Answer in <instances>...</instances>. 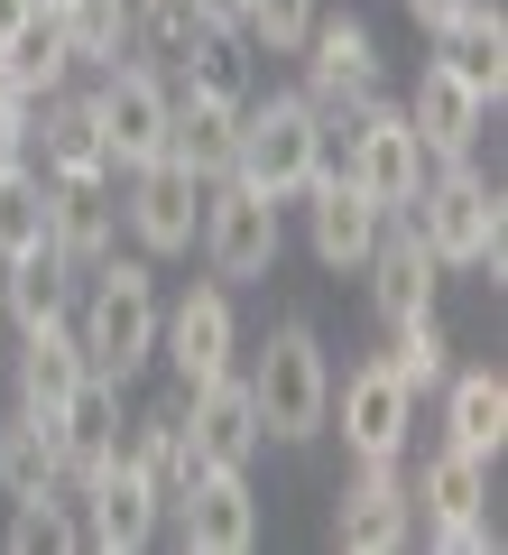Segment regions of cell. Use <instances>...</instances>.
<instances>
[{"label": "cell", "instance_id": "cell-40", "mask_svg": "<svg viewBox=\"0 0 508 555\" xmlns=\"http://www.w3.org/2000/svg\"><path fill=\"white\" fill-rule=\"evenodd\" d=\"M240 10H250V0H204V20H213V28H240Z\"/></svg>", "mask_w": 508, "mask_h": 555}, {"label": "cell", "instance_id": "cell-36", "mask_svg": "<svg viewBox=\"0 0 508 555\" xmlns=\"http://www.w3.org/2000/svg\"><path fill=\"white\" fill-rule=\"evenodd\" d=\"M434 546H453V555H490V546H499V528H490V509H471V518H434Z\"/></svg>", "mask_w": 508, "mask_h": 555}, {"label": "cell", "instance_id": "cell-31", "mask_svg": "<svg viewBox=\"0 0 508 555\" xmlns=\"http://www.w3.org/2000/svg\"><path fill=\"white\" fill-rule=\"evenodd\" d=\"M204 28H213V20H204V0H130V47L148 65H167V75L185 65V47H195Z\"/></svg>", "mask_w": 508, "mask_h": 555}, {"label": "cell", "instance_id": "cell-37", "mask_svg": "<svg viewBox=\"0 0 508 555\" xmlns=\"http://www.w3.org/2000/svg\"><path fill=\"white\" fill-rule=\"evenodd\" d=\"M28 112H38V102H19L10 83H0V167H19V158H28Z\"/></svg>", "mask_w": 508, "mask_h": 555}, {"label": "cell", "instance_id": "cell-15", "mask_svg": "<svg viewBox=\"0 0 508 555\" xmlns=\"http://www.w3.org/2000/svg\"><path fill=\"white\" fill-rule=\"evenodd\" d=\"M305 93L324 102V112H352V102H370L379 93V38H370V20H314L305 28Z\"/></svg>", "mask_w": 508, "mask_h": 555}, {"label": "cell", "instance_id": "cell-26", "mask_svg": "<svg viewBox=\"0 0 508 555\" xmlns=\"http://www.w3.org/2000/svg\"><path fill=\"white\" fill-rule=\"evenodd\" d=\"M444 444L499 463V444H508V379L499 371H444Z\"/></svg>", "mask_w": 508, "mask_h": 555}, {"label": "cell", "instance_id": "cell-17", "mask_svg": "<svg viewBox=\"0 0 508 555\" xmlns=\"http://www.w3.org/2000/svg\"><path fill=\"white\" fill-rule=\"evenodd\" d=\"M407 537H416V500L398 481V463H361L342 509H333V546L342 555H398Z\"/></svg>", "mask_w": 508, "mask_h": 555}, {"label": "cell", "instance_id": "cell-28", "mask_svg": "<svg viewBox=\"0 0 508 555\" xmlns=\"http://www.w3.org/2000/svg\"><path fill=\"white\" fill-rule=\"evenodd\" d=\"M0 315L19 324H47V315H75V269H65L56 250H19V259H0Z\"/></svg>", "mask_w": 508, "mask_h": 555}, {"label": "cell", "instance_id": "cell-11", "mask_svg": "<svg viewBox=\"0 0 508 555\" xmlns=\"http://www.w3.org/2000/svg\"><path fill=\"white\" fill-rule=\"evenodd\" d=\"M75 518H83V546L102 555H139L157 537V518H167V500L148 491V473H139L130 454H112L102 473L75 481Z\"/></svg>", "mask_w": 508, "mask_h": 555}, {"label": "cell", "instance_id": "cell-13", "mask_svg": "<svg viewBox=\"0 0 508 555\" xmlns=\"http://www.w3.org/2000/svg\"><path fill=\"white\" fill-rule=\"evenodd\" d=\"M177 546L185 555H250L259 546V491H250V473L204 463V473L185 481V500H177Z\"/></svg>", "mask_w": 508, "mask_h": 555}, {"label": "cell", "instance_id": "cell-19", "mask_svg": "<svg viewBox=\"0 0 508 555\" xmlns=\"http://www.w3.org/2000/svg\"><path fill=\"white\" fill-rule=\"evenodd\" d=\"M167 158L185 167V177H232L240 158V93H204V83H185L177 112H167Z\"/></svg>", "mask_w": 508, "mask_h": 555}, {"label": "cell", "instance_id": "cell-21", "mask_svg": "<svg viewBox=\"0 0 508 555\" xmlns=\"http://www.w3.org/2000/svg\"><path fill=\"white\" fill-rule=\"evenodd\" d=\"M434 65L463 75L471 93L499 112V93H508V20H499V0H463V10L434 28Z\"/></svg>", "mask_w": 508, "mask_h": 555}, {"label": "cell", "instance_id": "cell-2", "mask_svg": "<svg viewBox=\"0 0 508 555\" xmlns=\"http://www.w3.org/2000/svg\"><path fill=\"white\" fill-rule=\"evenodd\" d=\"M407 222L444 269H490V287L508 278V204L471 158H434L416 204H407Z\"/></svg>", "mask_w": 508, "mask_h": 555}, {"label": "cell", "instance_id": "cell-25", "mask_svg": "<svg viewBox=\"0 0 508 555\" xmlns=\"http://www.w3.org/2000/svg\"><path fill=\"white\" fill-rule=\"evenodd\" d=\"M120 426H130V416H120V389H112V379H83V389L47 416V436H56V454H65V491L120 454Z\"/></svg>", "mask_w": 508, "mask_h": 555}, {"label": "cell", "instance_id": "cell-7", "mask_svg": "<svg viewBox=\"0 0 508 555\" xmlns=\"http://www.w3.org/2000/svg\"><path fill=\"white\" fill-rule=\"evenodd\" d=\"M167 112H177V83H167V65H148V56L102 65V83H93V120H102V149H112L120 177H130V167H148V158H167Z\"/></svg>", "mask_w": 508, "mask_h": 555}, {"label": "cell", "instance_id": "cell-30", "mask_svg": "<svg viewBox=\"0 0 508 555\" xmlns=\"http://www.w3.org/2000/svg\"><path fill=\"white\" fill-rule=\"evenodd\" d=\"M0 491L10 500L65 491V454H56V436H47L38 416H10V426H0Z\"/></svg>", "mask_w": 508, "mask_h": 555}, {"label": "cell", "instance_id": "cell-35", "mask_svg": "<svg viewBox=\"0 0 508 555\" xmlns=\"http://www.w3.org/2000/svg\"><path fill=\"white\" fill-rule=\"evenodd\" d=\"M314 20H324L314 0H250V10H240V38H250L259 56H296Z\"/></svg>", "mask_w": 508, "mask_h": 555}, {"label": "cell", "instance_id": "cell-10", "mask_svg": "<svg viewBox=\"0 0 508 555\" xmlns=\"http://www.w3.org/2000/svg\"><path fill=\"white\" fill-rule=\"evenodd\" d=\"M333 416H342L352 463H398V454H407V436H416V389L370 352L352 379H333Z\"/></svg>", "mask_w": 508, "mask_h": 555}, {"label": "cell", "instance_id": "cell-3", "mask_svg": "<svg viewBox=\"0 0 508 555\" xmlns=\"http://www.w3.org/2000/svg\"><path fill=\"white\" fill-rule=\"evenodd\" d=\"M240 379H250L259 436H277V444H314V436L333 426V361H324V334H314L305 315L277 324Z\"/></svg>", "mask_w": 508, "mask_h": 555}, {"label": "cell", "instance_id": "cell-8", "mask_svg": "<svg viewBox=\"0 0 508 555\" xmlns=\"http://www.w3.org/2000/svg\"><path fill=\"white\" fill-rule=\"evenodd\" d=\"M157 352L177 371V389H204L240 361V315H232V287L222 278H195L167 315H157Z\"/></svg>", "mask_w": 508, "mask_h": 555}, {"label": "cell", "instance_id": "cell-34", "mask_svg": "<svg viewBox=\"0 0 508 555\" xmlns=\"http://www.w3.org/2000/svg\"><path fill=\"white\" fill-rule=\"evenodd\" d=\"M389 334H398V343H389L379 361H389V371L407 379L416 398L444 389V371H453V334H444V324H434V315H407V324H389Z\"/></svg>", "mask_w": 508, "mask_h": 555}, {"label": "cell", "instance_id": "cell-5", "mask_svg": "<svg viewBox=\"0 0 508 555\" xmlns=\"http://www.w3.org/2000/svg\"><path fill=\"white\" fill-rule=\"evenodd\" d=\"M333 120V139H342V177L361 185V195L379 204V214H407L416 204V185H426V139L407 130V112H398L389 93H370V102H352V112H324Z\"/></svg>", "mask_w": 508, "mask_h": 555}, {"label": "cell", "instance_id": "cell-29", "mask_svg": "<svg viewBox=\"0 0 508 555\" xmlns=\"http://www.w3.org/2000/svg\"><path fill=\"white\" fill-rule=\"evenodd\" d=\"M407 500L426 509V528H434V518H471V509H490V463L463 454V444H444V454L407 481Z\"/></svg>", "mask_w": 508, "mask_h": 555}, {"label": "cell", "instance_id": "cell-42", "mask_svg": "<svg viewBox=\"0 0 508 555\" xmlns=\"http://www.w3.org/2000/svg\"><path fill=\"white\" fill-rule=\"evenodd\" d=\"M0 334H10V315H0Z\"/></svg>", "mask_w": 508, "mask_h": 555}, {"label": "cell", "instance_id": "cell-24", "mask_svg": "<svg viewBox=\"0 0 508 555\" xmlns=\"http://www.w3.org/2000/svg\"><path fill=\"white\" fill-rule=\"evenodd\" d=\"M83 379H93V371H83L75 315H47V324H28V334H19V416H38V426H47Z\"/></svg>", "mask_w": 508, "mask_h": 555}, {"label": "cell", "instance_id": "cell-33", "mask_svg": "<svg viewBox=\"0 0 508 555\" xmlns=\"http://www.w3.org/2000/svg\"><path fill=\"white\" fill-rule=\"evenodd\" d=\"M19 250H47V177L38 167H0V259Z\"/></svg>", "mask_w": 508, "mask_h": 555}, {"label": "cell", "instance_id": "cell-4", "mask_svg": "<svg viewBox=\"0 0 508 555\" xmlns=\"http://www.w3.org/2000/svg\"><path fill=\"white\" fill-rule=\"evenodd\" d=\"M240 177L269 185L277 204H296L314 177L333 167V120L314 93H269V102H240Z\"/></svg>", "mask_w": 508, "mask_h": 555}, {"label": "cell", "instance_id": "cell-12", "mask_svg": "<svg viewBox=\"0 0 508 555\" xmlns=\"http://www.w3.org/2000/svg\"><path fill=\"white\" fill-rule=\"evenodd\" d=\"M28 167L38 177H56V185H102V177H120L112 167V149H102V120H93V93H47L38 112H28Z\"/></svg>", "mask_w": 508, "mask_h": 555}, {"label": "cell", "instance_id": "cell-38", "mask_svg": "<svg viewBox=\"0 0 508 555\" xmlns=\"http://www.w3.org/2000/svg\"><path fill=\"white\" fill-rule=\"evenodd\" d=\"M453 10H463V0H407V20H416V28H426V38H434V28H444V20H453Z\"/></svg>", "mask_w": 508, "mask_h": 555}, {"label": "cell", "instance_id": "cell-41", "mask_svg": "<svg viewBox=\"0 0 508 555\" xmlns=\"http://www.w3.org/2000/svg\"><path fill=\"white\" fill-rule=\"evenodd\" d=\"M38 10H65V0H38Z\"/></svg>", "mask_w": 508, "mask_h": 555}, {"label": "cell", "instance_id": "cell-22", "mask_svg": "<svg viewBox=\"0 0 508 555\" xmlns=\"http://www.w3.org/2000/svg\"><path fill=\"white\" fill-rule=\"evenodd\" d=\"M120 454H130L139 473H148V491L167 500V509H177V500H185V481L204 473V463H195V444H185V389L148 398V408H139L130 426H120Z\"/></svg>", "mask_w": 508, "mask_h": 555}, {"label": "cell", "instance_id": "cell-23", "mask_svg": "<svg viewBox=\"0 0 508 555\" xmlns=\"http://www.w3.org/2000/svg\"><path fill=\"white\" fill-rule=\"evenodd\" d=\"M398 112H407V130L426 139V158H471V139L490 130V102L471 93L463 75H444V65H426V75H416V93L398 102Z\"/></svg>", "mask_w": 508, "mask_h": 555}, {"label": "cell", "instance_id": "cell-14", "mask_svg": "<svg viewBox=\"0 0 508 555\" xmlns=\"http://www.w3.org/2000/svg\"><path fill=\"white\" fill-rule=\"evenodd\" d=\"M379 204L361 195L352 177H342V167H324V177L305 185V250H314V269H333V278H352L361 259L379 250Z\"/></svg>", "mask_w": 508, "mask_h": 555}, {"label": "cell", "instance_id": "cell-16", "mask_svg": "<svg viewBox=\"0 0 508 555\" xmlns=\"http://www.w3.org/2000/svg\"><path fill=\"white\" fill-rule=\"evenodd\" d=\"M370 269V315L379 324H407V315H434V287H444V259L416 241V222L407 214H389L379 222V250L361 259Z\"/></svg>", "mask_w": 508, "mask_h": 555}, {"label": "cell", "instance_id": "cell-27", "mask_svg": "<svg viewBox=\"0 0 508 555\" xmlns=\"http://www.w3.org/2000/svg\"><path fill=\"white\" fill-rule=\"evenodd\" d=\"M83 65H75V47H65V28H56V10H38V20L19 28V38L0 47V83L19 102H47V93H65Z\"/></svg>", "mask_w": 508, "mask_h": 555}, {"label": "cell", "instance_id": "cell-20", "mask_svg": "<svg viewBox=\"0 0 508 555\" xmlns=\"http://www.w3.org/2000/svg\"><path fill=\"white\" fill-rule=\"evenodd\" d=\"M112 241H120V195H112V177H102V185H56V177H47V250H56L65 269L93 278L102 259H112Z\"/></svg>", "mask_w": 508, "mask_h": 555}, {"label": "cell", "instance_id": "cell-39", "mask_svg": "<svg viewBox=\"0 0 508 555\" xmlns=\"http://www.w3.org/2000/svg\"><path fill=\"white\" fill-rule=\"evenodd\" d=\"M28 20H38V0H0V47L19 38V28H28Z\"/></svg>", "mask_w": 508, "mask_h": 555}, {"label": "cell", "instance_id": "cell-32", "mask_svg": "<svg viewBox=\"0 0 508 555\" xmlns=\"http://www.w3.org/2000/svg\"><path fill=\"white\" fill-rule=\"evenodd\" d=\"M56 28H65V47H75V65H93V75L130 56V0H65Z\"/></svg>", "mask_w": 508, "mask_h": 555}, {"label": "cell", "instance_id": "cell-1", "mask_svg": "<svg viewBox=\"0 0 508 555\" xmlns=\"http://www.w3.org/2000/svg\"><path fill=\"white\" fill-rule=\"evenodd\" d=\"M157 315H167V297H157V269H148V259H120V250H112L93 278H83V306H75L83 371L112 379V389H130V379L157 361Z\"/></svg>", "mask_w": 508, "mask_h": 555}, {"label": "cell", "instance_id": "cell-6", "mask_svg": "<svg viewBox=\"0 0 508 555\" xmlns=\"http://www.w3.org/2000/svg\"><path fill=\"white\" fill-rule=\"evenodd\" d=\"M204 259H213L222 287H259V278L277 269V241H287V222H277V195L269 185H250L232 167V177L204 185Z\"/></svg>", "mask_w": 508, "mask_h": 555}, {"label": "cell", "instance_id": "cell-9", "mask_svg": "<svg viewBox=\"0 0 508 555\" xmlns=\"http://www.w3.org/2000/svg\"><path fill=\"white\" fill-rule=\"evenodd\" d=\"M120 222H130L139 259H185L204 232V177H185L177 158H148L120 177Z\"/></svg>", "mask_w": 508, "mask_h": 555}, {"label": "cell", "instance_id": "cell-18", "mask_svg": "<svg viewBox=\"0 0 508 555\" xmlns=\"http://www.w3.org/2000/svg\"><path fill=\"white\" fill-rule=\"evenodd\" d=\"M185 444H195V463H222V473H250V454L269 436H259V408H250V379L222 371L204 379V389H185Z\"/></svg>", "mask_w": 508, "mask_h": 555}]
</instances>
